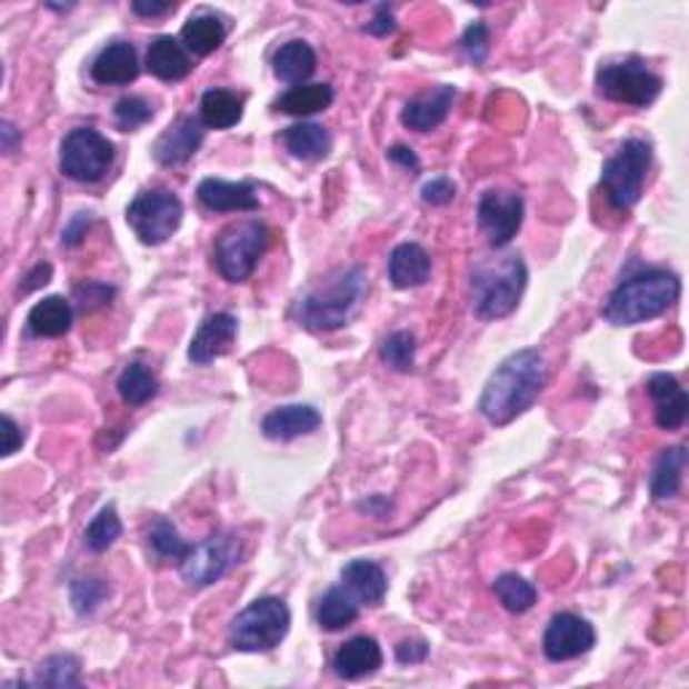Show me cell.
I'll return each mask as SVG.
<instances>
[{
  "label": "cell",
  "instance_id": "cell-38",
  "mask_svg": "<svg viewBox=\"0 0 689 689\" xmlns=\"http://www.w3.org/2000/svg\"><path fill=\"white\" fill-rule=\"evenodd\" d=\"M415 350H418V344H415L412 331H393L380 344V359L397 372H410L415 367Z\"/></svg>",
  "mask_w": 689,
  "mask_h": 689
},
{
  "label": "cell",
  "instance_id": "cell-50",
  "mask_svg": "<svg viewBox=\"0 0 689 689\" xmlns=\"http://www.w3.org/2000/svg\"><path fill=\"white\" fill-rule=\"evenodd\" d=\"M388 159H391L393 164H399V168H405L410 172H418V168H420V159L415 157V151L407 149V146H393V149H388Z\"/></svg>",
  "mask_w": 689,
  "mask_h": 689
},
{
  "label": "cell",
  "instance_id": "cell-19",
  "mask_svg": "<svg viewBox=\"0 0 689 689\" xmlns=\"http://www.w3.org/2000/svg\"><path fill=\"white\" fill-rule=\"evenodd\" d=\"M452 100H456V87L448 84L418 94V98H412L410 103L405 106V111H401V124L410 127L415 132L437 130V127L448 119Z\"/></svg>",
  "mask_w": 689,
  "mask_h": 689
},
{
  "label": "cell",
  "instance_id": "cell-20",
  "mask_svg": "<svg viewBox=\"0 0 689 689\" xmlns=\"http://www.w3.org/2000/svg\"><path fill=\"white\" fill-rule=\"evenodd\" d=\"M140 73V62H138V52L132 43L124 41H113L94 57L92 62V79L98 84L106 87H121V84H130L136 81Z\"/></svg>",
  "mask_w": 689,
  "mask_h": 689
},
{
  "label": "cell",
  "instance_id": "cell-9",
  "mask_svg": "<svg viewBox=\"0 0 689 689\" xmlns=\"http://www.w3.org/2000/svg\"><path fill=\"white\" fill-rule=\"evenodd\" d=\"M183 202L170 189H146L127 206V224L143 246H162L181 227Z\"/></svg>",
  "mask_w": 689,
  "mask_h": 689
},
{
  "label": "cell",
  "instance_id": "cell-5",
  "mask_svg": "<svg viewBox=\"0 0 689 689\" xmlns=\"http://www.w3.org/2000/svg\"><path fill=\"white\" fill-rule=\"evenodd\" d=\"M652 168V146L643 138H628L603 162L601 189L615 210H630L641 200L643 183Z\"/></svg>",
  "mask_w": 689,
  "mask_h": 689
},
{
  "label": "cell",
  "instance_id": "cell-30",
  "mask_svg": "<svg viewBox=\"0 0 689 689\" xmlns=\"http://www.w3.org/2000/svg\"><path fill=\"white\" fill-rule=\"evenodd\" d=\"M272 70L286 84H304L316 73V52L308 41H289L272 57Z\"/></svg>",
  "mask_w": 689,
  "mask_h": 689
},
{
  "label": "cell",
  "instance_id": "cell-41",
  "mask_svg": "<svg viewBox=\"0 0 689 689\" xmlns=\"http://www.w3.org/2000/svg\"><path fill=\"white\" fill-rule=\"evenodd\" d=\"M117 297V289L108 283H100V280H84L73 289V299L79 304L81 312H94L106 304H111V299Z\"/></svg>",
  "mask_w": 689,
  "mask_h": 689
},
{
  "label": "cell",
  "instance_id": "cell-40",
  "mask_svg": "<svg viewBox=\"0 0 689 689\" xmlns=\"http://www.w3.org/2000/svg\"><path fill=\"white\" fill-rule=\"evenodd\" d=\"M108 585L103 579H76L70 585V601H73V609L79 615H92L100 603L108 598Z\"/></svg>",
  "mask_w": 689,
  "mask_h": 689
},
{
  "label": "cell",
  "instance_id": "cell-18",
  "mask_svg": "<svg viewBox=\"0 0 689 689\" xmlns=\"http://www.w3.org/2000/svg\"><path fill=\"white\" fill-rule=\"evenodd\" d=\"M321 426V412L310 405L278 407L261 420V433L272 442H291L297 437H308Z\"/></svg>",
  "mask_w": 689,
  "mask_h": 689
},
{
  "label": "cell",
  "instance_id": "cell-16",
  "mask_svg": "<svg viewBox=\"0 0 689 689\" xmlns=\"http://www.w3.org/2000/svg\"><path fill=\"white\" fill-rule=\"evenodd\" d=\"M197 200L210 213H257L259 194L257 187L248 181H221V178H206L197 187Z\"/></svg>",
  "mask_w": 689,
  "mask_h": 689
},
{
  "label": "cell",
  "instance_id": "cell-37",
  "mask_svg": "<svg viewBox=\"0 0 689 689\" xmlns=\"http://www.w3.org/2000/svg\"><path fill=\"white\" fill-rule=\"evenodd\" d=\"M119 536H121V520L117 515V507L108 503V507L100 509V512L92 517V522L87 526L84 545L89 552H106L108 547H113V541H117Z\"/></svg>",
  "mask_w": 689,
  "mask_h": 689
},
{
  "label": "cell",
  "instance_id": "cell-24",
  "mask_svg": "<svg viewBox=\"0 0 689 689\" xmlns=\"http://www.w3.org/2000/svg\"><path fill=\"white\" fill-rule=\"evenodd\" d=\"M342 582L359 598V603L367 606H380L388 592L386 571H382V566L375 563V560H350L342 569Z\"/></svg>",
  "mask_w": 689,
  "mask_h": 689
},
{
  "label": "cell",
  "instance_id": "cell-47",
  "mask_svg": "<svg viewBox=\"0 0 689 689\" xmlns=\"http://www.w3.org/2000/svg\"><path fill=\"white\" fill-rule=\"evenodd\" d=\"M49 280H52V264H49V261H38L33 270L24 276L22 283H19V293H30V291L41 289V286H47Z\"/></svg>",
  "mask_w": 689,
  "mask_h": 689
},
{
  "label": "cell",
  "instance_id": "cell-4",
  "mask_svg": "<svg viewBox=\"0 0 689 689\" xmlns=\"http://www.w3.org/2000/svg\"><path fill=\"white\" fill-rule=\"evenodd\" d=\"M528 286V267L522 257L509 253L477 261L471 270V310L480 321H499L512 316Z\"/></svg>",
  "mask_w": 689,
  "mask_h": 689
},
{
  "label": "cell",
  "instance_id": "cell-7",
  "mask_svg": "<svg viewBox=\"0 0 689 689\" xmlns=\"http://www.w3.org/2000/svg\"><path fill=\"white\" fill-rule=\"evenodd\" d=\"M291 628V611L280 598H257L229 625V643L238 652H272Z\"/></svg>",
  "mask_w": 689,
  "mask_h": 689
},
{
  "label": "cell",
  "instance_id": "cell-8",
  "mask_svg": "<svg viewBox=\"0 0 689 689\" xmlns=\"http://www.w3.org/2000/svg\"><path fill=\"white\" fill-rule=\"evenodd\" d=\"M117 149L103 132L92 127H76L60 146V172L70 181L98 183L113 168Z\"/></svg>",
  "mask_w": 689,
  "mask_h": 689
},
{
  "label": "cell",
  "instance_id": "cell-45",
  "mask_svg": "<svg viewBox=\"0 0 689 689\" xmlns=\"http://www.w3.org/2000/svg\"><path fill=\"white\" fill-rule=\"evenodd\" d=\"M367 30L369 36H380V38H386V36H391L393 30H397V19H393V11H391V6H378V11H375V19L372 22H367Z\"/></svg>",
  "mask_w": 689,
  "mask_h": 689
},
{
  "label": "cell",
  "instance_id": "cell-11",
  "mask_svg": "<svg viewBox=\"0 0 689 689\" xmlns=\"http://www.w3.org/2000/svg\"><path fill=\"white\" fill-rule=\"evenodd\" d=\"M240 539L234 533H213L200 545H191L187 558L181 560V577L191 590H202L227 577L240 563Z\"/></svg>",
  "mask_w": 689,
  "mask_h": 689
},
{
  "label": "cell",
  "instance_id": "cell-26",
  "mask_svg": "<svg viewBox=\"0 0 689 689\" xmlns=\"http://www.w3.org/2000/svg\"><path fill=\"white\" fill-rule=\"evenodd\" d=\"M685 469H687V450L681 448V445L662 450L652 469V477H649V493H652V499L668 501L673 499V496H679L681 480H685Z\"/></svg>",
  "mask_w": 689,
  "mask_h": 689
},
{
  "label": "cell",
  "instance_id": "cell-29",
  "mask_svg": "<svg viewBox=\"0 0 689 689\" xmlns=\"http://www.w3.org/2000/svg\"><path fill=\"white\" fill-rule=\"evenodd\" d=\"M227 24L224 19L216 14H197L191 17L181 30V43L187 47L189 54L208 57L224 43Z\"/></svg>",
  "mask_w": 689,
  "mask_h": 689
},
{
  "label": "cell",
  "instance_id": "cell-1",
  "mask_svg": "<svg viewBox=\"0 0 689 689\" xmlns=\"http://www.w3.org/2000/svg\"><path fill=\"white\" fill-rule=\"evenodd\" d=\"M547 386V363L539 350L526 348L507 356L485 382L480 412L488 423L507 426L531 410Z\"/></svg>",
  "mask_w": 689,
  "mask_h": 689
},
{
  "label": "cell",
  "instance_id": "cell-34",
  "mask_svg": "<svg viewBox=\"0 0 689 689\" xmlns=\"http://www.w3.org/2000/svg\"><path fill=\"white\" fill-rule=\"evenodd\" d=\"M36 687L70 689L81 687V662L73 655H52L36 668Z\"/></svg>",
  "mask_w": 689,
  "mask_h": 689
},
{
  "label": "cell",
  "instance_id": "cell-35",
  "mask_svg": "<svg viewBox=\"0 0 689 689\" xmlns=\"http://www.w3.org/2000/svg\"><path fill=\"white\" fill-rule=\"evenodd\" d=\"M149 550L154 555L157 560H172V563L181 566V560L187 558L191 545L189 541L181 539L178 528L172 526L168 517H157L154 522L149 526Z\"/></svg>",
  "mask_w": 689,
  "mask_h": 689
},
{
  "label": "cell",
  "instance_id": "cell-21",
  "mask_svg": "<svg viewBox=\"0 0 689 689\" xmlns=\"http://www.w3.org/2000/svg\"><path fill=\"white\" fill-rule=\"evenodd\" d=\"M388 278L397 289H418L431 278V257L418 242H401L388 257Z\"/></svg>",
  "mask_w": 689,
  "mask_h": 689
},
{
  "label": "cell",
  "instance_id": "cell-27",
  "mask_svg": "<svg viewBox=\"0 0 689 689\" xmlns=\"http://www.w3.org/2000/svg\"><path fill=\"white\" fill-rule=\"evenodd\" d=\"M73 327V304L66 297H47L30 310L28 329L36 337H62Z\"/></svg>",
  "mask_w": 689,
  "mask_h": 689
},
{
  "label": "cell",
  "instance_id": "cell-3",
  "mask_svg": "<svg viewBox=\"0 0 689 689\" xmlns=\"http://www.w3.org/2000/svg\"><path fill=\"white\" fill-rule=\"evenodd\" d=\"M681 280L668 270H643L625 278L603 304V318L611 327H638L660 318L679 299Z\"/></svg>",
  "mask_w": 689,
  "mask_h": 689
},
{
  "label": "cell",
  "instance_id": "cell-48",
  "mask_svg": "<svg viewBox=\"0 0 689 689\" xmlns=\"http://www.w3.org/2000/svg\"><path fill=\"white\" fill-rule=\"evenodd\" d=\"M24 442V433L17 426V420L11 415H3V456H14V452L22 448Z\"/></svg>",
  "mask_w": 689,
  "mask_h": 689
},
{
  "label": "cell",
  "instance_id": "cell-31",
  "mask_svg": "<svg viewBox=\"0 0 689 689\" xmlns=\"http://www.w3.org/2000/svg\"><path fill=\"white\" fill-rule=\"evenodd\" d=\"M200 119L210 130H229L242 119V98L229 89H208L200 100Z\"/></svg>",
  "mask_w": 689,
  "mask_h": 689
},
{
  "label": "cell",
  "instance_id": "cell-6",
  "mask_svg": "<svg viewBox=\"0 0 689 689\" xmlns=\"http://www.w3.org/2000/svg\"><path fill=\"white\" fill-rule=\"evenodd\" d=\"M270 246V229L259 219H242L224 227L213 242L216 270L229 283H246Z\"/></svg>",
  "mask_w": 689,
  "mask_h": 689
},
{
  "label": "cell",
  "instance_id": "cell-25",
  "mask_svg": "<svg viewBox=\"0 0 689 689\" xmlns=\"http://www.w3.org/2000/svg\"><path fill=\"white\" fill-rule=\"evenodd\" d=\"M280 138H283V146L289 149V154L302 159V162L327 159L331 146H334L327 127L316 124V121H299V124L286 127Z\"/></svg>",
  "mask_w": 689,
  "mask_h": 689
},
{
  "label": "cell",
  "instance_id": "cell-39",
  "mask_svg": "<svg viewBox=\"0 0 689 689\" xmlns=\"http://www.w3.org/2000/svg\"><path fill=\"white\" fill-rule=\"evenodd\" d=\"M151 117H154V108H151L149 100L138 98V94L121 98L119 103L113 106V119H117V127L121 132L138 130L146 121H151Z\"/></svg>",
  "mask_w": 689,
  "mask_h": 689
},
{
  "label": "cell",
  "instance_id": "cell-36",
  "mask_svg": "<svg viewBox=\"0 0 689 689\" xmlns=\"http://www.w3.org/2000/svg\"><path fill=\"white\" fill-rule=\"evenodd\" d=\"M493 592L503 603V609L512 611V615H522V611L533 609L536 598H539L536 587L528 579H522L520 573H501L493 582Z\"/></svg>",
  "mask_w": 689,
  "mask_h": 689
},
{
  "label": "cell",
  "instance_id": "cell-44",
  "mask_svg": "<svg viewBox=\"0 0 689 689\" xmlns=\"http://www.w3.org/2000/svg\"><path fill=\"white\" fill-rule=\"evenodd\" d=\"M89 224H92V216H89V213H76L73 219H70V224L62 229V246L76 248V246H79V242H84Z\"/></svg>",
  "mask_w": 689,
  "mask_h": 689
},
{
  "label": "cell",
  "instance_id": "cell-46",
  "mask_svg": "<svg viewBox=\"0 0 689 689\" xmlns=\"http://www.w3.org/2000/svg\"><path fill=\"white\" fill-rule=\"evenodd\" d=\"M429 657V643L426 641H401L397 647V660L401 666H418Z\"/></svg>",
  "mask_w": 689,
  "mask_h": 689
},
{
  "label": "cell",
  "instance_id": "cell-10",
  "mask_svg": "<svg viewBox=\"0 0 689 689\" xmlns=\"http://www.w3.org/2000/svg\"><path fill=\"white\" fill-rule=\"evenodd\" d=\"M596 87L611 103L647 108L660 98L662 79L633 57V60L609 62L598 68Z\"/></svg>",
  "mask_w": 689,
  "mask_h": 689
},
{
  "label": "cell",
  "instance_id": "cell-23",
  "mask_svg": "<svg viewBox=\"0 0 689 689\" xmlns=\"http://www.w3.org/2000/svg\"><path fill=\"white\" fill-rule=\"evenodd\" d=\"M146 68L162 81H183L191 73V57L178 38L159 36L146 52Z\"/></svg>",
  "mask_w": 689,
  "mask_h": 689
},
{
  "label": "cell",
  "instance_id": "cell-22",
  "mask_svg": "<svg viewBox=\"0 0 689 689\" xmlns=\"http://www.w3.org/2000/svg\"><path fill=\"white\" fill-rule=\"evenodd\" d=\"M382 666V649L375 638L356 636L344 641L334 655V671L340 679L356 681L375 673Z\"/></svg>",
  "mask_w": 689,
  "mask_h": 689
},
{
  "label": "cell",
  "instance_id": "cell-43",
  "mask_svg": "<svg viewBox=\"0 0 689 689\" xmlns=\"http://www.w3.org/2000/svg\"><path fill=\"white\" fill-rule=\"evenodd\" d=\"M420 197H423L426 206H448V202L456 200V183H452L450 178L437 176V178H431V181L423 183V189H420Z\"/></svg>",
  "mask_w": 689,
  "mask_h": 689
},
{
  "label": "cell",
  "instance_id": "cell-49",
  "mask_svg": "<svg viewBox=\"0 0 689 689\" xmlns=\"http://www.w3.org/2000/svg\"><path fill=\"white\" fill-rule=\"evenodd\" d=\"M172 9H176V3H157V0H136V3H132V11L146 19L170 14Z\"/></svg>",
  "mask_w": 689,
  "mask_h": 689
},
{
  "label": "cell",
  "instance_id": "cell-42",
  "mask_svg": "<svg viewBox=\"0 0 689 689\" xmlns=\"http://www.w3.org/2000/svg\"><path fill=\"white\" fill-rule=\"evenodd\" d=\"M461 47L466 57H469L475 66H480V62H485V57H488V49H490V30L485 22H471L469 28H466V33L461 38Z\"/></svg>",
  "mask_w": 689,
  "mask_h": 689
},
{
  "label": "cell",
  "instance_id": "cell-51",
  "mask_svg": "<svg viewBox=\"0 0 689 689\" xmlns=\"http://www.w3.org/2000/svg\"><path fill=\"white\" fill-rule=\"evenodd\" d=\"M0 136H3V151H6V154H14L17 143H19V140H22V132H19L17 127L11 124V121H3V130H0Z\"/></svg>",
  "mask_w": 689,
  "mask_h": 689
},
{
  "label": "cell",
  "instance_id": "cell-15",
  "mask_svg": "<svg viewBox=\"0 0 689 689\" xmlns=\"http://www.w3.org/2000/svg\"><path fill=\"white\" fill-rule=\"evenodd\" d=\"M234 340H238V318L229 316V312H213L191 337L189 361L197 363V367H208L210 361L227 356Z\"/></svg>",
  "mask_w": 689,
  "mask_h": 689
},
{
  "label": "cell",
  "instance_id": "cell-28",
  "mask_svg": "<svg viewBox=\"0 0 689 689\" xmlns=\"http://www.w3.org/2000/svg\"><path fill=\"white\" fill-rule=\"evenodd\" d=\"M359 598L348 590V587H331L321 596L316 609V620L323 630L334 633V630L348 628L359 620Z\"/></svg>",
  "mask_w": 689,
  "mask_h": 689
},
{
  "label": "cell",
  "instance_id": "cell-33",
  "mask_svg": "<svg viewBox=\"0 0 689 689\" xmlns=\"http://www.w3.org/2000/svg\"><path fill=\"white\" fill-rule=\"evenodd\" d=\"M117 388L124 405L143 407L159 393V380H157V375L146 367V363L136 361V363H130V367H124V372L119 375Z\"/></svg>",
  "mask_w": 689,
  "mask_h": 689
},
{
  "label": "cell",
  "instance_id": "cell-13",
  "mask_svg": "<svg viewBox=\"0 0 689 689\" xmlns=\"http://www.w3.org/2000/svg\"><path fill=\"white\" fill-rule=\"evenodd\" d=\"M592 647H596V628L579 615H571V611L555 615L547 625L545 638H541V649H545L547 660L552 662L577 660V657L590 652Z\"/></svg>",
  "mask_w": 689,
  "mask_h": 689
},
{
  "label": "cell",
  "instance_id": "cell-17",
  "mask_svg": "<svg viewBox=\"0 0 689 689\" xmlns=\"http://www.w3.org/2000/svg\"><path fill=\"white\" fill-rule=\"evenodd\" d=\"M647 393L655 401V423L662 431H676L685 426L689 412L687 391L681 382L668 372H657L647 382Z\"/></svg>",
  "mask_w": 689,
  "mask_h": 689
},
{
  "label": "cell",
  "instance_id": "cell-14",
  "mask_svg": "<svg viewBox=\"0 0 689 689\" xmlns=\"http://www.w3.org/2000/svg\"><path fill=\"white\" fill-rule=\"evenodd\" d=\"M206 140V124L200 117H181L157 138L151 154L162 168H181L200 151Z\"/></svg>",
  "mask_w": 689,
  "mask_h": 689
},
{
  "label": "cell",
  "instance_id": "cell-32",
  "mask_svg": "<svg viewBox=\"0 0 689 689\" xmlns=\"http://www.w3.org/2000/svg\"><path fill=\"white\" fill-rule=\"evenodd\" d=\"M334 103V89L329 84H299L291 87L283 98L278 100L276 108L291 117H312V113H321Z\"/></svg>",
  "mask_w": 689,
  "mask_h": 689
},
{
  "label": "cell",
  "instance_id": "cell-12",
  "mask_svg": "<svg viewBox=\"0 0 689 689\" xmlns=\"http://www.w3.org/2000/svg\"><path fill=\"white\" fill-rule=\"evenodd\" d=\"M526 216V202L515 191L490 189L477 202V224L493 248H507L517 238Z\"/></svg>",
  "mask_w": 689,
  "mask_h": 689
},
{
  "label": "cell",
  "instance_id": "cell-2",
  "mask_svg": "<svg viewBox=\"0 0 689 689\" xmlns=\"http://www.w3.org/2000/svg\"><path fill=\"white\" fill-rule=\"evenodd\" d=\"M369 280L363 267L350 264L329 272L297 302V321L308 331H337L348 327L367 299Z\"/></svg>",
  "mask_w": 689,
  "mask_h": 689
}]
</instances>
